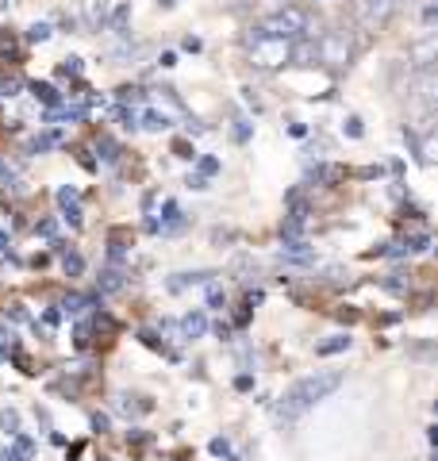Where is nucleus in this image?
<instances>
[{"label":"nucleus","instance_id":"obj_12","mask_svg":"<svg viewBox=\"0 0 438 461\" xmlns=\"http://www.w3.org/2000/svg\"><path fill=\"white\" fill-rule=\"evenodd\" d=\"M281 254L288 258V262H308L312 247H308V239H281Z\"/></svg>","mask_w":438,"mask_h":461},{"label":"nucleus","instance_id":"obj_20","mask_svg":"<svg viewBox=\"0 0 438 461\" xmlns=\"http://www.w3.org/2000/svg\"><path fill=\"white\" fill-rule=\"evenodd\" d=\"M12 438H16V442H12V446H16V450H20V454H23L27 461H32V457H35V442H32V438H27V435H23V430H16V435H12Z\"/></svg>","mask_w":438,"mask_h":461},{"label":"nucleus","instance_id":"obj_28","mask_svg":"<svg viewBox=\"0 0 438 461\" xmlns=\"http://www.w3.org/2000/svg\"><path fill=\"white\" fill-rule=\"evenodd\" d=\"M0 189H16V173L0 162Z\"/></svg>","mask_w":438,"mask_h":461},{"label":"nucleus","instance_id":"obj_13","mask_svg":"<svg viewBox=\"0 0 438 461\" xmlns=\"http://www.w3.org/2000/svg\"><path fill=\"white\" fill-rule=\"evenodd\" d=\"M292 66H315L319 62V50L315 42H292V54H288Z\"/></svg>","mask_w":438,"mask_h":461},{"label":"nucleus","instance_id":"obj_15","mask_svg":"<svg viewBox=\"0 0 438 461\" xmlns=\"http://www.w3.org/2000/svg\"><path fill=\"white\" fill-rule=\"evenodd\" d=\"M96 285H100V293H120L127 281H123V273H120V269H105V273L96 277Z\"/></svg>","mask_w":438,"mask_h":461},{"label":"nucleus","instance_id":"obj_1","mask_svg":"<svg viewBox=\"0 0 438 461\" xmlns=\"http://www.w3.org/2000/svg\"><path fill=\"white\" fill-rule=\"evenodd\" d=\"M339 384H342V373L339 369H319V373H312V377H300L281 396L277 411H281V420H300V415H308L319 400H327Z\"/></svg>","mask_w":438,"mask_h":461},{"label":"nucleus","instance_id":"obj_26","mask_svg":"<svg viewBox=\"0 0 438 461\" xmlns=\"http://www.w3.org/2000/svg\"><path fill=\"white\" fill-rule=\"evenodd\" d=\"M208 450H212L215 457H231V442H227V438H212Z\"/></svg>","mask_w":438,"mask_h":461},{"label":"nucleus","instance_id":"obj_25","mask_svg":"<svg viewBox=\"0 0 438 461\" xmlns=\"http://www.w3.org/2000/svg\"><path fill=\"white\" fill-rule=\"evenodd\" d=\"M27 39H32V42H47L50 39V27L47 23H32V27H27Z\"/></svg>","mask_w":438,"mask_h":461},{"label":"nucleus","instance_id":"obj_34","mask_svg":"<svg viewBox=\"0 0 438 461\" xmlns=\"http://www.w3.org/2000/svg\"><path fill=\"white\" fill-rule=\"evenodd\" d=\"M0 461H27V457L16 450V446H8V450H0Z\"/></svg>","mask_w":438,"mask_h":461},{"label":"nucleus","instance_id":"obj_23","mask_svg":"<svg viewBox=\"0 0 438 461\" xmlns=\"http://www.w3.org/2000/svg\"><path fill=\"white\" fill-rule=\"evenodd\" d=\"M204 288H208V308H224V288L215 285V277H212L208 285H204Z\"/></svg>","mask_w":438,"mask_h":461},{"label":"nucleus","instance_id":"obj_2","mask_svg":"<svg viewBox=\"0 0 438 461\" xmlns=\"http://www.w3.org/2000/svg\"><path fill=\"white\" fill-rule=\"evenodd\" d=\"M288 54H292L288 39L266 35V32H258V27H254V35H251V62L258 69H281V66H288Z\"/></svg>","mask_w":438,"mask_h":461},{"label":"nucleus","instance_id":"obj_7","mask_svg":"<svg viewBox=\"0 0 438 461\" xmlns=\"http://www.w3.org/2000/svg\"><path fill=\"white\" fill-rule=\"evenodd\" d=\"M304 230H308V208L292 196V212L285 215V223H281V239H304Z\"/></svg>","mask_w":438,"mask_h":461},{"label":"nucleus","instance_id":"obj_33","mask_svg":"<svg viewBox=\"0 0 438 461\" xmlns=\"http://www.w3.org/2000/svg\"><path fill=\"white\" fill-rule=\"evenodd\" d=\"M235 388H239V393H251V388H254V377H251V373H242V377H235Z\"/></svg>","mask_w":438,"mask_h":461},{"label":"nucleus","instance_id":"obj_40","mask_svg":"<svg viewBox=\"0 0 438 461\" xmlns=\"http://www.w3.org/2000/svg\"><path fill=\"white\" fill-rule=\"evenodd\" d=\"M0 250H8V235H5V230H0Z\"/></svg>","mask_w":438,"mask_h":461},{"label":"nucleus","instance_id":"obj_35","mask_svg":"<svg viewBox=\"0 0 438 461\" xmlns=\"http://www.w3.org/2000/svg\"><path fill=\"white\" fill-rule=\"evenodd\" d=\"M235 139H239V142L251 139V123H246V120H239V127H235Z\"/></svg>","mask_w":438,"mask_h":461},{"label":"nucleus","instance_id":"obj_30","mask_svg":"<svg viewBox=\"0 0 438 461\" xmlns=\"http://www.w3.org/2000/svg\"><path fill=\"white\" fill-rule=\"evenodd\" d=\"M58 74H62V77H69V74L78 77V74H81V58H69V62H66L62 69H58Z\"/></svg>","mask_w":438,"mask_h":461},{"label":"nucleus","instance_id":"obj_19","mask_svg":"<svg viewBox=\"0 0 438 461\" xmlns=\"http://www.w3.org/2000/svg\"><path fill=\"white\" fill-rule=\"evenodd\" d=\"M0 430H8V435H16V430H20V411H12V408L0 411Z\"/></svg>","mask_w":438,"mask_h":461},{"label":"nucleus","instance_id":"obj_37","mask_svg":"<svg viewBox=\"0 0 438 461\" xmlns=\"http://www.w3.org/2000/svg\"><path fill=\"white\" fill-rule=\"evenodd\" d=\"M188 189H208V177H200V173H193V177H188Z\"/></svg>","mask_w":438,"mask_h":461},{"label":"nucleus","instance_id":"obj_11","mask_svg":"<svg viewBox=\"0 0 438 461\" xmlns=\"http://www.w3.org/2000/svg\"><path fill=\"white\" fill-rule=\"evenodd\" d=\"M127 23H131V5H115L108 16H105V32L123 35V32H127Z\"/></svg>","mask_w":438,"mask_h":461},{"label":"nucleus","instance_id":"obj_14","mask_svg":"<svg viewBox=\"0 0 438 461\" xmlns=\"http://www.w3.org/2000/svg\"><path fill=\"white\" fill-rule=\"evenodd\" d=\"M342 350H350V335H331L327 342H319V346H315V354H319V357H331V354H342Z\"/></svg>","mask_w":438,"mask_h":461},{"label":"nucleus","instance_id":"obj_32","mask_svg":"<svg viewBox=\"0 0 438 461\" xmlns=\"http://www.w3.org/2000/svg\"><path fill=\"white\" fill-rule=\"evenodd\" d=\"M120 120H123V127H127V131H135V127H139L135 112H127V108H120Z\"/></svg>","mask_w":438,"mask_h":461},{"label":"nucleus","instance_id":"obj_10","mask_svg":"<svg viewBox=\"0 0 438 461\" xmlns=\"http://www.w3.org/2000/svg\"><path fill=\"white\" fill-rule=\"evenodd\" d=\"M204 330H208V315H204V312L181 315V339H200Z\"/></svg>","mask_w":438,"mask_h":461},{"label":"nucleus","instance_id":"obj_18","mask_svg":"<svg viewBox=\"0 0 438 461\" xmlns=\"http://www.w3.org/2000/svg\"><path fill=\"white\" fill-rule=\"evenodd\" d=\"M142 127H146V131H166V127H169V115H166V112H146Z\"/></svg>","mask_w":438,"mask_h":461},{"label":"nucleus","instance_id":"obj_39","mask_svg":"<svg viewBox=\"0 0 438 461\" xmlns=\"http://www.w3.org/2000/svg\"><path fill=\"white\" fill-rule=\"evenodd\" d=\"M215 335H219V339H231V323L219 320V323H215Z\"/></svg>","mask_w":438,"mask_h":461},{"label":"nucleus","instance_id":"obj_3","mask_svg":"<svg viewBox=\"0 0 438 461\" xmlns=\"http://www.w3.org/2000/svg\"><path fill=\"white\" fill-rule=\"evenodd\" d=\"M258 32H266V35H277V39H288V42H297L308 35V12L304 8H281L277 16H269L266 23L258 27Z\"/></svg>","mask_w":438,"mask_h":461},{"label":"nucleus","instance_id":"obj_16","mask_svg":"<svg viewBox=\"0 0 438 461\" xmlns=\"http://www.w3.org/2000/svg\"><path fill=\"white\" fill-rule=\"evenodd\" d=\"M62 269H66V277H81V273H85V258L62 247Z\"/></svg>","mask_w":438,"mask_h":461},{"label":"nucleus","instance_id":"obj_36","mask_svg":"<svg viewBox=\"0 0 438 461\" xmlns=\"http://www.w3.org/2000/svg\"><path fill=\"white\" fill-rule=\"evenodd\" d=\"M93 427L100 430V435H105V430H108V415H105V411H96V415H93Z\"/></svg>","mask_w":438,"mask_h":461},{"label":"nucleus","instance_id":"obj_24","mask_svg":"<svg viewBox=\"0 0 438 461\" xmlns=\"http://www.w3.org/2000/svg\"><path fill=\"white\" fill-rule=\"evenodd\" d=\"M20 89H23L20 77H5V81H0V96H20Z\"/></svg>","mask_w":438,"mask_h":461},{"label":"nucleus","instance_id":"obj_27","mask_svg":"<svg viewBox=\"0 0 438 461\" xmlns=\"http://www.w3.org/2000/svg\"><path fill=\"white\" fill-rule=\"evenodd\" d=\"M89 304H93V300H85V296H69V300H66V304H62V308H66L69 315H78L81 308H89Z\"/></svg>","mask_w":438,"mask_h":461},{"label":"nucleus","instance_id":"obj_9","mask_svg":"<svg viewBox=\"0 0 438 461\" xmlns=\"http://www.w3.org/2000/svg\"><path fill=\"white\" fill-rule=\"evenodd\" d=\"M58 208H62V215H66L73 227L81 223V196H78L73 185H62V189H58Z\"/></svg>","mask_w":438,"mask_h":461},{"label":"nucleus","instance_id":"obj_41","mask_svg":"<svg viewBox=\"0 0 438 461\" xmlns=\"http://www.w3.org/2000/svg\"><path fill=\"white\" fill-rule=\"evenodd\" d=\"M162 5H178V0H162Z\"/></svg>","mask_w":438,"mask_h":461},{"label":"nucleus","instance_id":"obj_5","mask_svg":"<svg viewBox=\"0 0 438 461\" xmlns=\"http://www.w3.org/2000/svg\"><path fill=\"white\" fill-rule=\"evenodd\" d=\"M397 8H400V0H358L365 32H381V27L397 16Z\"/></svg>","mask_w":438,"mask_h":461},{"label":"nucleus","instance_id":"obj_21","mask_svg":"<svg viewBox=\"0 0 438 461\" xmlns=\"http://www.w3.org/2000/svg\"><path fill=\"white\" fill-rule=\"evenodd\" d=\"M32 93H35V96L42 100V104H50V108H58V93L50 89V85H42V81H39V85H32Z\"/></svg>","mask_w":438,"mask_h":461},{"label":"nucleus","instance_id":"obj_4","mask_svg":"<svg viewBox=\"0 0 438 461\" xmlns=\"http://www.w3.org/2000/svg\"><path fill=\"white\" fill-rule=\"evenodd\" d=\"M315 50H319V62L331 69H346L354 62V39H350V32H327L315 42Z\"/></svg>","mask_w":438,"mask_h":461},{"label":"nucleus","instance_id":"obj_22","mask_svg":"<svg viewBox=\"0 0 438 461\" xmlns=\"http://www.w3.org/2000/svg\"><path fill=\"white\" fill-rule=\"evenodd\" d=\"M196 173H200V177H212V173H219V158H196Z\"/></svg>","mask_w":438,"mask_h":461},{"label":"nucleus","instance_id":"obj_6","mask_svg":"<svg viewBox=\"0 0 438 461\" xmlns=\"http://www.w3.org/2000/svg\"><path fill=\"white\" fill-rule=\"evenodd\" d=\"M415 96H419V104L423 108H434V100H438V77H434V66H423L419 74H415Z\"/></svg>","mask_w":438,"mask_h":461},{"label":"nucleus","instance_id":"obj_17","mask_svg":"<svg viewBox=\"0 0 438 461\" xmlns=\"http://www.w3.org/2000/svg\"><path fill=\"white\" fill-rule=\"evenodd\" d=\"M415 58H419V69L434 62V35H427V39L419 42V47H415Z\"/></svg>","mask_w":438,"mask_h":461},{"label":"nucleus","instance_id":"obj_31","mask_svg":"<svg viewBox=\"0 0 438 461\" xmlns=\"http://www.w3.org/2000/svg\"><path fill=\"white\" fill-rule=\"evenodd\" d=\"M346 135L350 139H361V120H358V115H350V120H346Z\"/></svg>","mask_w":438,"mask_h":461},{"label":"nucleus","instance_id":"obj_29","mask_svg":"<svg viewBox=\"0 0 438 461\" xmlns=\"http://www.w3.org/2000/svg\"><path fill=\"white\" fill-rule=\"evenodd\" d=\"M120 100H123V104H139V100H142V89H131V85H123V89H120Z\"/></svg>","mask_w":438,"mask_h":461},{"label":"nucleus","instance_id":"obj_8","mask_svg":"<svg viewBox=\"0 0 438 461\" xmlns=\"http://www.w3.org/2000/svg\"><path fill=\"white\" fill-rule=\"evenodd\" d=\"M81 23L85 32H100L105 27V16H108V0H81Z\"/></svg>","mask_w":438,"mask_h":461},{"label":"nucleus","instance_id":"obj_38","mask_svg":"<svg viewBox=\"0 0 438 461\" xmlns=\"http://www.w3.org/2000/svg\"><path fill=\"white\" fill-rule=\"evenodd\" d=\"M173 150H178V158H196V154H193V147H188V142H173Z\"/></svg>","mask_w":438,"mask_h":461}]
</instances>
